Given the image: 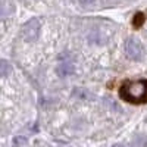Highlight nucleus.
<instances>
[{
  "label": "nucleus",
  "mask_w": 147,
  "mask_h": 147,
  "mask_svg": "<svg viewBox=\"0 0 147 147\" xmlns=\"http://www.w3.org/2000/svg\"><path fill=\"white\" fill-rule=\"evenodd\" d=\"M93 2H94V0H80L81 5H91Z\"/></svg>",
  "instance_id": "6e6552de"
},
{
  "label": "nucleus",
  "mask_w": 147,
  "mask_h": 147,
  "mask_svg": "<svg viewBox=\"0 0 147 147\" xmlns=\"http://www.w3.org/2000/svg\"><path fill=\"white\" fill-rule=\"evenodd\" d=\"M10 63L6 62V60H0V77H6L10 72Z\"/></svg>",
  "instance_id": "423d86ee"
},
{
  "label": "nucleus",
  "mask_w": 147,
  "mask_h": 147,
  "mask_svg": "<svg viewBox=\"0 0 147 147\" xmlns=\"http://www.w3.org/2000/svg\"><path fill=\"white\" fill-rule=\"evenodd\" d=\"M72 72H74V66L72 65H63V66L57 68V74L60 77H66V75H69V74H72Z\"/></svg>",
  "instance_id": "39448f33"
},
{
  "label": "nucleus",
  "mask_w": 147,
  "mask_h": 147,
  "mask_svg": "<svg viewBox=\"0 0 147 147\" xmlns=\"http://www.w3.org/2000/svg\"><path fill=\"white\" fill-rule=\"evenodd\" d=\"M38 34H40V21L38 19H31L28 21L25 25L22 27V37L24 40L28 41V43H32L38 38Z\"/></svg>",
  "instance_id": "f03ea898"
},
{
  "label": "nucleus",
  "mask_w": 147,
  "mask_h": 147,
  "mask_svg": "<svg viewBox=\"0 0 147 147\" xmlns=\"http://www.w3.org/2000/svg\"><path fill=\"white\" fill-rule=\"evenodd\" d=\"M144 21H146V15L143 13V12H137V13L134 15V18H132V25H134V28H140L143 24H144Z\"/></svg>",
  "instance_id": "20e7f679"
},
{
  "label": "nucleus",
  "mask_w": 147,
  "mask_h": 147,
  "mask_svg": "<svg viewBox=\"0 0 147 147\" xmlns=\"http://www.w3.org/2000/svg\"><path fill=\"white\" fill-rule=\"evenodd\" d=\"M119 97L131 105L147 103V80H127L119 88Z\"/></svg>",
  "instance_id": "f257e3e1"
},
{
  "label": "nucleus",
  "mask_w": 147,
  "mask_h": 147,
  "mask_svg": "<svg viewBox=\"0 0 147 147\" xmlns=\"http://www.w3.org/2000/svg\"><path fill=\"white\" fill-rule=\"evenodd\" d=\"M125 52L127 56L132 60H140L143 57V47L138 40L136 38H128L125 43Z\"/></svg>",
  "instance_id": "7ed1b4c3"
},
{
  "label": "nucleus",
  "mask_w": 147,
  "mask_h": 147,
  "mask_svg": "<svg viewBox=\"0 0 147 147\" xmlns=\"http://www.w3.org/2000/svg\"><path fill=\"white\" fill-rule=\"evenodd\" d=\"M25 144H27V138L25 137L19 136V137H15L13 138V147H24Z\"/></svg>",
  "instance_id": "0eeeda50"
},
{
  "label": "nucleus",
  "mask_w": 147,
  "mask_h": 147,
  "mask_svg": "<svg viewBox=\"0 0 147 147\" xmlns=\"http://www.w3.org/2000/svg\"><path fill=\"white\" fill-rule=\"evenodd\" d=\"M112 147H127V146H124V144H115V146H112Z\"/></svg>",
  "instance_id": "1a4fd4ad"
}]
</instances>
